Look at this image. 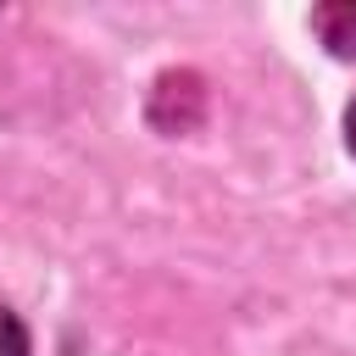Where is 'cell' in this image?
Listing matches in <instances>:
<instances>
[{"label":"cell","instance_id":"7a4b0ae2","mask_svg":"<svg viewBox=\"0 0 356 356\" xmlns=\"http://www.w3.org/2000/svg\"><path fill=\"white\" fill-rule=\"evenodd\" d=\"M0 356H28V334L6 306H0Z\"/></svg>","mask_w":356,"mask_h":356},{"label":"cell","instance_id":"6da1fadb","mask_svg":"<svg viewBox=\"0 0 356 356\" xmlns=\"http://www.w3.org/2000/svg\"><path fill=\"white\" fill-rule=\"evenodd\" d=\"M312 28L323 33V44L334 56H356V6L350 0L345 6H317L312 11Z\"/></svg>","mask_w":356,"mask_h":356},{"label":"cell","instance_id":"3957f363","mask_svg":"<svg viewBox=\"0 0 356 356\" xmlns=\"http://www.w3.org/2000/svg\"><path fill=\"white\" fill-rule=\"evenodd\" d=\"M345 139H350V150H356V100H350V111H345Z\"/></svg>","mask_w":356,"mask_h":356}]
</instances>
